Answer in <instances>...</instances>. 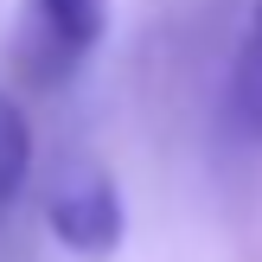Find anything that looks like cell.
I'll use <instances>...</instances> for the list:
<instances>
[{"mask_svg":"<svg viewBox=\"0 0 262 262\" xmlns=\"http://www.w3.org/2000/svg\"><path fill=\"white\" fill-rule=\"evenodd\" d=\"M26 186H32V122L19 96L0 83V217L26 199Z\"/></svg>","mask_w":262,"mask_h":262,"instance_id":"4","label":"cell"},{"mask_svg":"<svg viewBox=\"0 0 262 262\" xmlns=\"http://www.w3.org/2000/svg\"><path fill=\"white\" fill-rule=\"evenodd\" d=\"M230 122L262 141V0H250L243 45H237V64H230Z\"/></svg>","mask_w":262,"mask_h":262,"instance_id":"3","label":"cell"},{"mask_svg":"<svg viewBox=\"0 0 262 262\" xmlns=\"http://www.w3.org/2000/svg\"><path fill=\"white\" fill-rule=\"evenodd\" d=\"M109 32V0H26L13 26V77L26 90H58L90 64V51Z\"/></svg>","mask_w":262,"mask_h":262,"instance_id":"1","label":"cell"},{"mask_svg":"<svg viewBox=\"0 0 262 262\" xmlns=\"http://www.w3.org/2000/svg\"><path fill=\"white\" fill-rule=\"evenodd\" d=\"M45 230L58 237V250L83 256V262H102L122 250L128 237V205H122V186H115L109 166L96 160H77L51 179L45 192Z\"/></svg>","mask_w":262,"mask_h":262,"instance_id":"2","label":"cell"}]
</instances>
